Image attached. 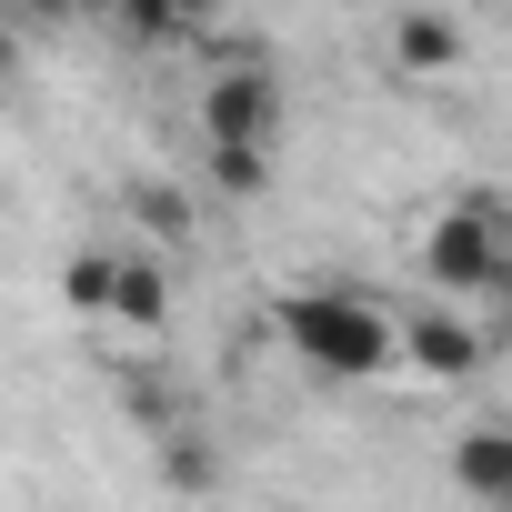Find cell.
I'll list each match as a JSON object with an SVG mask.
<instances>
[{
    "mask_svg": "<svg viewBox=\"0 0 512 512\" xmlns=\"http://www.w3.org/2000/svg\"><path fill=\"white\" fill-rule=\"evenodd\" d=\"M11 61H21V41H11V21H0V81H11Z\"/></svg>",
    "mask_w": 512,
    "mask_h": 512,
    "instance_id": "13",
    "label": "cell"
},
{
    "mask_svg": "<svg viewBox=\"0 0 512 512\" xmlns=\"http://www.w3.org/2000/svg\"><path fill=\"white\" fill-rule=\"evenodd\" d=\"M392 352H412L422 382H472L482 352H492V332L482 322H452V312H422V322H392Z\"/></svg>",
    "mask_w": 512,
    "mask_h": 512,
    "instance_id": "4",
    "label": "cell"
},
{
    "mask_svg": "<svg viewBox=\"0 0 512 512\" xmlns=\"http://www.w3.org/2000/svg\"><path fill=\"white\" fill-rule=\"evenodd\" d=\"M141 221H151L161 241H181V221H191V211H181V191H161V181H141Z\"/></svg>",
    "mask_w": 512,
    "mask_h": 512,
    "instance_id": "11",
    "label": "cell"
},
{
    "mask_svg": "<svg viewBox=\"0 0 512 512\" xmlns=\"http://www.w3.org/2000/svg\"><path fill=\"white\" fill-rule=\"evenodd\" d=\"M282 141V81L272 61H231L201 81V151H272Z\"/></svg>",
    "mask_w": 512,
    "mask_h": 512,
    "instance_id": "3",
    "label": "cell"
},
{
    "mask_svg": "<svg viewBox=\"0 0 512 512\" xmlns=\"http://www.w3.org/2000/svg\"><path fill=\"white\" fill-rule=\"evenodd\" d=\"M272 322H282V342H292L312 372H332V382H362V372L392 362V312H382L372 292H292Z\"/></svg>",
    "mask_w": 512,
    "mask_h": 512,
    "instance_id": "1",
    "label": "cell"
},
{
    "mask_svg": "<svg viewBox=\"0 0 512 512\" xmlns=\"http://www.w3.org/2000/svg\"><path fill=\"white\" fill-rule=\"evenodd\" d=\"M201 171H211L221 201H262L272 191V151H201Z\"/></svg>",
    "mask_w": 512,
    "mask_h": 512,
    "instance_id": "10",
    "label": "cell"
},
{
    "mask_svg": "<svg viewBox=\"0 0 512 512\" xmlns=\"http://www.w3.org/2000/svg\"><path fill=\"white\" fill-rule=\"evenodd\" d=\"M161 482H171V492H221V442L191 432V422H171V432H161Z\"/></svg>",
    "mask_w": 512,
    "mask_h": 512,
    "instance_id": "8",
    "label": "cell"
},
{
    "mask_svg": "<svg viewBox=\"0 0 512 512\" xmlns=\"http://www.w3.org/2000/svg\"><path fill=\"white\" fill-rule=\"evenodd\" d=\"M422 272H432V292H472V302H492V292L512 282V221H502L492 191L432 211V231H422Z\"/></svg>",
    "mask_w": 512,
    "mask_h": 512,
    "instance_id": "2",
    "label": "cell"
},
{
    "mask_svg": "<svg viewBox=\"0 0 512 512\" xmlns=\"http://www.w3.org/2000/svg\"><path fill=\"white\" fill-rule=\"evenodd\" d=\"M61 302H71L81 322H111V241L71 251V272H61Z\"/></svg>",
    "mask_w": 512,
    "mask_h": 512,
    "instance_id": "9",
    "label": "cell"
},
{
    "mask_svg": "<svg viewBox=\"0 0 512 512\" xmlns=\"http://www.w3.org/2000/svg\"><path fill=\"white\" fill-rule=\"evenodd\" d=\"M452 482H462V502L502 512V502H512V432H502V422L462 432V442H452Z\"/></svg>",
    "mask_w": 512,
    "mask_h": 512,
    "instance_id": "5",
    "label": "cell"
},
{
    "mask_svg": "<svg viewBox=\"0 0 512 512\" xmlns=\"http://www.w3.org/2000/svg\"><path fill=\"white\" fill-rule=\"evenodd\" d=\"M131 31H141V41H191V21H181V11H131Z\"/></svg>",
    "mask_w": 512,
    "mask_h": 512,
    "instance_id": "12",
    "label": "cell"
},
{
    "mask_svg": "<svg viewBox=\"0 0 512 512\" xmlns=\"http://www.w3.org/2000/svg\"><path fill=\"white\" fill-rule=\"evenodd\" d=\"M392 61H402L412 81L452 71V61H462V21H452V11H402V21H392Z\"/></svg>",
    "mask_w": 512,
    "mask_h": 512,
    "instance_id": "7",
    "label": "cell"
},
{
    "mask_svg": "<svg viewBox=\"0 0 512 512\" xmlns=\"http://www.w3.org/2000/svg\"><path fill=\"white\" fill-rule=\"evenodd\" d=\"M111 322H131V332L171 322V272L151 262V251H111Z\"/></svg>",
    "mask_w": 512,
    "mask_h": 512,
    "instance_id": "6",
    "label": "cell"
}]
</instances>
